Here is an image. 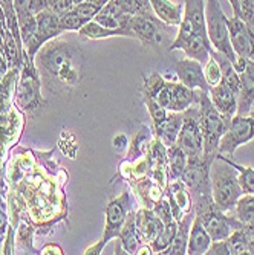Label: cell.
<instances>
[{
    "label": "cell",
    "mask_w": 254,
    "mask_h": 255,
    "mask_svg": "<svg viewBox=\"0 0 254 255\" xmlns=\"http://www.w3.org/2000/svg\"><path fill=\"white\" fill-rule=\"evenodd\" d=\"M35 21H37L35 32L31 37V40L25 44L28 48L29 57H34L40 51L41 46H44L48 41H51L52 38L64 32L60 23V17L54 14L51 9H43L37 12Z\"/></svg>",
    "instance_id": "cell-10"
},
{
    "label": "cell",
    "mask_w": 254,
    "mask_h": 255,
    "mask_svg": "<svg viewBox=\"0 0 254 255\" xmlns=\"http://www.w3.org/2000/svg\"><path fill=\"white\" fill-rule=\"evenodd\" d=\"M127 210H129V193L124 191L121 196L110 199L109 203L104 208L106 213V226H104V234L103 239L89 249H86L84 254H100L103 248L112 240L117 239L121 233V228L126 222L127 217Z\"/></svg>",
    "instance_id": "cell-6"
},
{
    "label": "cell",
    "mask_w": 254,
    "mask_h": 255,
    "mask_svg": "<svg viewBox=\"0 0 254 255\" xmlns=\"http://www.w3.org/2000/svg\"><path fill=\"white\" fill-rule=\"evenodd\" d=\"M136 226L140 231V236L143 242H150L158 236V233L163 229L164 223L156 214L149 210H141L136 213Z\"/></svg>",
    "instance_id": "cell-22"
},
{
    "label": "cell",
    "mask_w": 254,
    "mask_h": 255,
    "mask_svg": "<svg viewBox=\"0 0 254 255\" xmlns=\"http://www.w3.org/2000/svg\"><path fill=\"white\" fill-rule=\"evenodd\" d=\"M38 64L46 86L55 92L77 86L84 71V58L80 48L67 41H52L41 46Z\"/></svg>",
    "instance_id": "cell-1"
},
{
    "label": "cell",
    "mask_w": 254,
    "mask_h": 255,
    "mask_svg": "<svg viewBox=\"0 0 254 255\" xmlns=\"http://www.w3.org/2000/svg\"><path fill=\"white\" fill-rule=\"evenodd\" d=\"M216 156H193L189 157L187 167L184 170L181 180L190 190V196L195 197V206L213 200L212 197V182L210 167Z\"/></svg>",
    "instance_id": "cell-4"
},
{
    "label": "cell",
    "mask_w": 254,
    "mask_h": 255,
    "mask_svg": "<svg viewBox=\"0 0 254 255\" xmlns=\"http://www.w3.org/2000/svg\"><path fill=\"white\" fill-rule=\"evenodd\" d=\"M155 15L170 26H179L184 17V9L179 3H173L170 0H150Z\"/></svg>",
    "instance_id": "cell-20"
},
{
    "label": "cell",
    "mask_w": 254,
    "mask_h": 255,
    "mask_svg": "<svg viewBox=\"0 0 254 255\" xmlns=\"http://www.w3.org/2000/svg\"><path fill=\"white\" fill-rule=\"evenodd\" d=\"M254 137V118L250 115H239L230 120L228 128L221 137L219 153L232 156L241 145L250 142Z\"/></svg>",
    "instance_id": "cell-9"
},
{
    "label": "cell",
    "mask_w": 254,
    "mask_h": 255,
    "mask_svg": "<svg viewBox=\"0 0 254 255\" xmlns=\"http://www.w3.org/2000/svg\"><path fill=\"white\" fill-rule=\"evenodd\" d=\"M225 160L228 162L230 165H233L239 176H238V180H239V185H241V190L244 194H254V170L250 168V167H242L236 162H233L232 159L225 157Z\"/></svg>",
    "instance_id": "cell-29"
},
{
    "label": "cell",
    "mask_w": 254,
    "mask_h": 255,
    "mask_svg": "<svg viewBox=\"0 0 254 255\" xmlns=\"http://www.w3.org/2000/svg\"><path fill=\"white\" fill-rule=\"evenodd\" d=\"M248 115H250V117H253V118H254V110H251V112H250Z\"/></svg>",
    "instance_id": "cell-39"
},
{
    "label": "cell",
    "mask_w": 254,
    "mask_h": 255,
    "mask_svg": "<svg viewBox=\"0 0 254 255\" xmlns=\"http://www.w3.org/2000/svg\"><path fill=\"white\" fill-rule=\"evenodd\" d=\"M143 130L144 131H141L140 134H138L136 137H135V141L132 142V150H130V159H133V157H136L138 154H143L144 153V145H147L149 142H146V141H149V128L147 127H143Z\"/></svg>",
    "instance_id": "cell-33"
},
{
    "label": "cell",
    "mask_w": 254,
    "mask_h": 255,
    "mask_svg": "<svg viewBox=\"0 0 254 255\" xmlns=\"http://www.w3.org/2000/svg\"><path fill=\"white\" fill-rule=\"evenodd\" d=\"M230 3L233 6V12L236 17H241V8H239V0H230Z\"/></svg>",
    "instance_id": "cell-37"
},
{
    "label": "cell",
    "mask_w": 254,
    "mask_h": 255,
    "mask_svg": "<svg viewBox=\"0 0 254 255\" xmlns=\"http://www.w3.org/2000/svg\"><path fill=\"white\" fill-rule=\"evenodd\" d=\"M184 113L182 112H170L167 118L161 123L158 127H155L156 139L164 147H172L178 141V134L182 127Z\"/></svg>",
    "instance_id": "cell-18"
},
{
    "label": "cell",
    "mask_w": 254,
    "mask_h": 255,
    "mask_svg": "<svg viewBox=\"0 0 254 255\" xmlns=\"http://www.w3.org/2000/svg\"><path fill=\"white\" fill-rule=\"evenodd\" d=\"M230 41L238 57H244L254 61V26L245 23L241 17L233 15L228 18Z\"/></svg>",
    "instance_id": "cell-11"
},
{
    "label": "cell",
    "mask_w": 254,
    "mask_h": 255,
    "mask_svg": "<svg viewBox=\"0 0 254 255\" xmlns=\"http://www.w3.org/2000/svg\"><path fill=\"white\" fill-rule=\"evenodd\" d=\"M176 231H178V222L173 220L170 223H164L163 229L159 231L158 236L152 240V251L156 254H164V251L172 245L175 236H176Z\"/></svg>",
    "instance_id": "cell-27"
},
{
    "label": "cell",
    "mask_w": 254,
    "mask_h": 255,
    "mask_svg": "<svg viewBox=\"0 0 254 255\" xmlns=\"http://www.w3.org/2000/svg\"><path fill=\"white\" fill-rule=\"evenodd\" d=\"M212 55L216 58V61H218V64H219V67H221L222 81H224L227 86L232 87L236 95H239V90H241V80H239L238 71H236L235 66H233V61L230 60V58H227L224 54L215 51V49H213Z\"/></svg>",
    "instance_id": "cell-25"
},
{
    "label": "cell",
    "mask_w": 254,
    "mask_h": 255,
    "mask_svg": "<svg viewBox=\"0 0 254 255\" xmlns=\"http://www.w3.org/2000/svg\"><path fill=\"white\" fill-rule=\"evenodd\" d=\"M129 26L133 31L135 37L140 38L144 44H161L163 35L156 25V20L143 17V15H132Z\"/></svg>",
    "instance_id": "cell-16"
},
{
    "label": "cell",
    "mask_w": 254,
    "mask_h": 255,
    "mask_svg": "<svg viewBox=\"0 0 254 255\" xmlns=\"http://www.w3.org/2000/svg\"><path fill=\"white\" fill-rule=\"evenodd\" d=\"M146 106H147V110H149L150 117H152V121H153V128L158 127L161 123H163L167 118L169 110L166 107L161 106L156 100L146 97Z\"/></svg>",
    "instance_id": "cell-31"
},
{
    "label": "cell",
    "mask_w": 254,
    "mask_h": 255,
    "mask_svg": "<svg viewBox=\"0 0 254 255\" xmlns=\"http://www.w3.org/2000/svg\"><path fill=\"white\" fill-rule=\"evenodd\" d=\"M198 107H199V124L204 139V154L216 156L219 153L221 137L227 131L230 121L225 120L216 110L207 90H201Z\"/></svg>",
    "instance_id": "cell-3"
},
{
    "label": "cell",
    "mask_w": 254,
    "mask_h": 255,
    "mask_svg": "<svg viewBox=\"0 0 254 255\" xmlns=\"http://www.w3.org/2000/svg\"><path fill=\"white\" fill-rule=\"evenodd\" d=\"M212 237L207 233L202 222L199 220L198 216L193 217L192 226H190V234H189V243H187V254L189 255H202L207 254L210 245H212Z\"/></svg>",
    "instance_id": "cell-19"
},
{
    "label": "cell",
    "mask_w": 254,
    "mask_h": 255,
    "mask_svg": "<svg viewBox=\"0 0 254 255\" xmlns=\"http://www.w3.org/2000/svg\"><path fill=\"white\" fill-rule=\"evenodd\" d=\"M205 26L207 34H209L210 43L215 48V51L224 54L227 58H230L233 63L236 61L238 55L233 51L232 41H230V31H228V18L224 14L218 0H205Z\"/></svg>",
    "instance_id": "cell-5"
},
{
    "label": "cell",
    "mask_w": 254,
    "mask_h": 255,
    "mask_svg": "<svg viewBox=\"0 0 254 255\" xmlns=\"http://www.w3.org/2000/svg\"><path fill=\"white\" fill-rule=\"evenodd\" d=\"M167 159H169V170H170V177L173 180L181 179L184 174V170L187 167V154L184 153V150L175 144L172 147H167Z\"/></svg>",
    "instance_id": "cell-26"
},
{
    "label": "cell",
    "mask_w": 254,
    "mask_h": 255,
    "mask_svg": "<svg viewBox=\"0 0 254 255\" xmlns=\"http://www.w3.org/2000/svg\"><path fill=\"white\" fill-rule=\"evenodd\" d=\"M199 103V94L193 89H189L181 81H170V97H169V112H184L190 106Z\"/></svg>",
    "instance_id": "cell-17"
},
{
    "label": "cell",
    "mask_w": 254,
    "mask_h": 255,
    "mask_svg": "<svg viewBox=\"0 0 254 255\" xmlns=\"http://www.w3.org/2000/svg\"><path fill=\"white\" fill-rule=\"evenodd\" d=\"M248 254H254V239L250 242V248H248Z\"/></svg>",
    "instance_id": "cell-38"
},
{
    "label": "cell",
    "mask_w": 254,
    "mask_h": 255,
    "mask_svg": "<svg viewBox=\"0 0 254 255\" xmlns=\"http://www.w3.org/2000/svg\"><path fill=\"white\" fill-rule=\"evenodd\" d=\"M204 77L205 81L209 84V87H213L216 84H219L222 81V74H221V67L216 61V58L213 55H210V58L205 61L204 66Z\"/></svg>",
    "instance_id": "cell-30"
},
{
    "label": "cell",
    "mask_w": 254,
    "mask_h": 255,
    "mask_svg": "<svg viewBox=\"0 0 254 255\" xmlns=\"http://www.w3.org/2000/svg\"><path fill=\"white\" fill-rule=\"evenodd\" d=\"M195 211H189L184 214V217L178 222V231L176 236L172 242V245L164 251V254L167 255H182L187 254V243H189V234H190V226L193 222V216Z\"/></svg>",
    "instance_id": "cell-21"
},
{
    "label": "cell",
    "mask_w": 254,
    "mask_h": 255,
    "mask_svg": "<svg viewBox=\"0 0 254 255\" xmlns=\"http://www.w3.org/2000/svg\"><path fill=\"white\" fill-rule=\"evenodd\" d=\"M196 216L202 222L204 228L207 229V233H209L213 242L225 240L227 237H230L233 231H236L244 225L238 219H235V216L233 217L225 216V213L219 210L215 205V202L205 203L196 208Z\"/></svg>",
    "instance_id": "cell-7"
},
{
    "label": "cell",
    "mask_w": 254,
    "mask_h": 255,
    "mask_svg": "<svg viewBox=\"0 0 254 255\" xmlns=\"http://www.w3.org/2000/svg\"><path fill=\"white\" fill-rule=\"evenodd\" d=\"M235 219L244 225H254V194H242L235 206Z\"/></svg>",
    "instance_id": "cell-28"
},
{
    "label": "cell",
    "mask_w": 254,
    "mask_h": 255,
    "mask_svg": "<svg viewBox=\"0 0 254 255\" xmlns=\"http://www.w3.org/2000/svg\"><path fill=\"white\" fill-rule=\"evenodd\" d=\"M130 5H132V11L133 15H143L152 20H156L153 17V9H152V3L150 0H130Z\"/></svg>",
    "instance_id": "cell-32"
},
{
    "label": "cell",
    "mask_w": 254,
    "mask_h": 255,
    "mask_svg": "<svg viewBox=\"0 0 254 255\" xmlns=\"http://www.w3.org/2000/svg\"><path fill=\"white\" fill-rule=\"evenodd\" d=\"M49 251H52V254H63L61 248L54 246V245H46V246L41 249V254H49Z\"/></svg>",
    "instance_id": "cell-36"
},
{
    "label": "cell",
    "mask_w": 254,
    "mask_h": 255,
    "mask_svg": "<svg viewBox=\"0 0 254 255\" xmlns=\"http://www.w3.org/2000/svg\"><path fill=\"white\" fill-rule=\"evenodd\" d=\"M233 66L238 71L241 80V90L238 95V113L248 115L254 103V61L244 57H238Z\"/></svg>",
    "instance_id": "cell-12"
},
{
    "label": "cell",
    "mask_w": 254,
    "mask_h": 255,
    "mask_svg": "<svg viewBox=\"0 0 254 255\" xmlns=\"http://www.w3.org/2000/svg\"><path fill=\"white\" fill-rule=\"evenodd\" d=\"M212 197L221 211L235 210L238 200L242 197V190L238 180V170L225 160V156L218 153L210 167Z\"/></svg>",
    "instance_id": "cell-2"
},
{
    "label": "cell",
    "mask_w": 254,
    "mask_h": 255,
    "mask_svg": "<svg viewBox=\"0 0 254 255\" xmlns=\"http://www.w3.org/2000/svg\"><path fill=\"white\" fill-rule=\"evenodd\" d=\"M209 95L216 110L225 120L230 121L238 113V95L233 92V89L227 86L224 81L210 87Z\"/></svg>",
    "instance_id": "cell-14"
},
{
    "label": "cell",
    "mask_w": 254,
    "mask_h": 255,
    "mask_svg": "<svg viewBox=\"0 0 254 255\" xmlns=\"http://www.w3.org/2000/svg\"><path fill=\"white\" fill-rule=\"evenodd\" d=\"M118 239L123 242V246L127 254H136L138 248L141 245V236L136 226V216L133 213H127L126 222L121 228Z\"/></svg>",
    "instance_id": "cell-23"
},
{
    "label": "cell",
    "mask_w": 254,
    "mask_h": 255,
    "mask_svg": "<svg viewBox=\"0 0 254 255\" xmlns=\"http://www.w3.org/2000/svg\"><path fill=\"white\" fill-rule=\"evenodd\" d=\"M239 8L241 18L248 25L254 26V0H239Z\"/></svg>",
    "instance_id": "cell-34"
},
{
    "label": "cell",
    "mask_w": 254,
    "mask_h": 255,
    "mask_svg": "<svg viewBox=\"0 0 254 255\" xmlns=\"http://www.w3.org/2000/svg\"><path fill=\"white\" fill-rule=\"evenodd\" d=\"M175 72H176L178 80L182 84H186L189 89H193V90L199 89V90H207V92L210 90L204 77V67L201 61L189 58V57L178 60L175 63Z\"/></svg>",
    "instance_id": "cell-13"
},
{
    "label": "cell",
    "mask_w": 254,
    "mask_h": 255,
    "mask_svg": "<svg viewBox=\"0 0 254 255\" xmlns=\"http://www.w3.org/2000/svg\"><path fill=\"white\" fill-rule=\"evenodd\" d=\"M182 113L184 120L176 144L184 150L187 157L201 156L204 154V139L199 124V107L198 104H193Z\"/></svg>",
    "instance_id": "cell-8"
},
{
    "label": "cell",
    "mask_w": 254,
    "mask_h": 255,
    "mask_svg": "<svg viewBox=\"0 0 254 255\" xmlns=\"http://www.w3.org/2000/svg\"><path fill=\"white\" fill-rule=\"evenodd\" d=\"M38 87L40 81L35 77L34 67H31V71L23 72L20 84H18V92H17V101L21 109L25 110H34L40 104V95H38Z\"/></svg>",
    "instance_id": "cell-15"
},
{
    "label": "cell",
    "mask_w": 254,
    "mask_h": 255,
    "mask_svg": "<svg viewBox=\"0 0 254 255\" xmlns=\"http://www.w3.org/2000/svg\"><path fill=\"white\" fill-rule=\"evenodd\" d=\"M81 37L86 38H92V40H98V38H107V37H117V35H123V37H135L132 29H110V28H104L101 26L98 21L90 20L86 25L78 31Z\"/></svg>",
    "instance_id": "cell-24"
},
{
    "label": "cell",
    "mask_w": 254,
    "mask_h": 255,
    "mask_svg": "<svg viewBox=\"0 0 254 255\" xmlns=\"http://www.w3.org/2000/svg\"><path fill=\"white\" fill-rule=\"evenodd\" d=\"M46 3H48V9L60 17L74 6V0H46Z\"/></svg>",
    "instance_id": "cell-35"
}]
</instances>
